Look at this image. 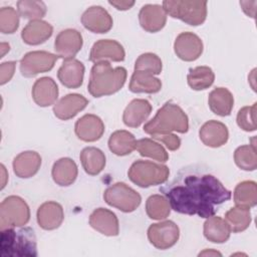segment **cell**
Masks as SVG:
<instances>
[{
  "label": "cell",
  "mask_w": 257,
  "mask_h": 257,
  "mask_svg": "<svg viewBox=\"0 0 257 257\" xmlns=\"http://www.w3.org/2000/svg\"><path fill=\"white\" fill-rule=\"evenodd\" d=\"M234 161L236 165L244 171H254L257 168L255 138L252 145H244L236 149L234 153Z\"/></svg>",
  "instance_id": "cell-35"
},
{
  "label": "cell",
  "mask_w": 257,
  "mask_h": 257,
  "mask_svg": "<svg viewBox=\"0 0 257 257\" xmlns=\"http://www.w3.org/2000/svg\"><path fill=\"white\" fill-rule=\"evenodd\" d=\"M12 165L17 177L22 179L31 178L40 169L41 157L34 151H25L14 158Z\"/></svg>",
  "instance_id": "cell-23"
},
{
  "label": "cell",
  "mask_w": 257,
  "mask_h": 257,
  "mask_svg": "<svg viewBox=\"0 0 257 257\" xmlns=\"http://www.w3.org/2000/svg\"><path fill=\"white\" fill-rule=\"evenodd\" d=\"M84 65L81 61L71 58L65 59L57 71L59 81L67 88H77L83 82Z\"/></svg>",
  "instance_id": "cell-22"
},
{
  "label": "cell",
  "mask_w": 257,
  "mask_h": 257,
  "mask_svg": "<svg viewBox=\"0 0 257 257\" xmlns=\"http://www.w3.org/2000/svg\"><path fill=\"white\" fill-rule=\"evenodd\" d=\"M124 49L119 42L112 39H100L92 45L89 60L94 63L107 59L119 62L124 60Z\"/></svg>",
  "instance_id": "cell-14"
},
{
  "label": "cell",
  "mask_w": 257,
  "mask_h": 257,
  "mask_svg": "<svg viewBox=\"0 0 257 257\" xmlns=\"http://www.w3.org/2000/svg\"><path fill=\"white\" fill-rule=\"evenodd\" d=\"M257 2L256 1H240V5L245 12L246 15L254 18L255 16V7Z\"/></svg>",
  "instance_id": "cell-45"
},
{
  "label": "cell",
  "mask_w": 257,
  "mask_h": 257,
  "mask_svg": "<svg viewBox=\"0 0 257 257\" xmlns=\"http://www.w3.org/2000/svg\"><path fill=\"white\" fill-rule=\"evenodd\" d=\"M108 3L115 7L117 10H128L135 5V1H126V0H109Z\"/></svg>",
  "instance_id": "cell-44"
},
{
  "label": "cell",
  "mask_w": 257,
  "mask_h": 257,
  "mask_svg": "<svg viewBox=\"0 0 257 257\" xmlns=\"http://www.w3.org/2000/svg\"><path fill=\"white\" fill-rule=\"evenodd\" d=\"M187 80L192 89L203 90L213 84L215 74L209 66H197L189 69Z\"/></svg>",
  "instance_id": "cell-33"
},
{
  "label": "cell",
  "mask_w": 257,
  "mask_h": 257,
  "mask_svg": "<svg viewBox=\"0 0 257 257\" xmlns=\"http://www.w3.org/2000/svg\"><path fill=\"white\" fill-rule=\"evenodd\" d=\"M152 137H153V139L164 143L170 151H176L181 146L180 138L172 133L166 134V135H157V136H152Z\"/></svg>",
  "instance_id": "cell-42"
},
{
  "label": "cell",
  "mask_w": 257,
  "mask_h": 257,
  "mask_svg": "<svg viewBox=\"0 0 257 257\" xmlns=\"http://www.w3.org/2000/svg\"><path fill=\"white\" fill-rule=\"evenodd\" d=\"M30 210L19 196H8L0 205V229L21 227L28 223Z\"/></svg>",
  "instance_id": "cell-7"
},
{
  "label": "cell",
  "mask_w": 257,
  "mask_h": 257,
  "mask_svg": "<svg viewBox=\"0 0 257 257\" xmlns=\"http://www.w3.org/2000/svg\"><path fill=\"white\" fill-rule=\"evenodd\" d=\"M19 26V14L11 6L0 9V31L4 34L14 33Z\"/></svg>",
  "instance_id": "cell-40"
},
{
  "label": "cell",
  "mask_w": 257,
  "mask_h": 257,
  "mask_svg": "<svg viewBox=\"0 0 257 257\" xmlns=\"http://www.w3.org/2000/svg\"><path fill=\"white\" fill-rule=\"evenodd\" d=\"M77 173V166L72 159L61 158L53 164L51 176L58 186L67 187L74 183Z\"/></svg>",
  "instance_id": "cell-26"
},
{
  "label": "cell",
  "mask_w": 257,
  "mask_h": 257,
  "mask_svg": "<svg viewBox=\"0 0 257 257\" xmlns=\"http://www.w3.org/2000/svg\"><path fill=\"white\" fill-rule=\"evenodd\" d=\"M89 225L105 236H117L119 233L116 215L105 208H97L90 214Z\"/></svg>",
  "instance_id": "cell-17"
},
{
  "label": "cell",
  "mask_w": 257,
  "mask_h": 257,
  "mask_svg": "<svg viewBox=\"0 0 257 257\" xmlns=\"http://www.w3.org/2000/svg\"><path fill=\"white\" fill-rule=\"evenodd\" d=\"M74 132L77 138L83 142H95L102 137L104 123L99 116L87 113L76 120Z\"/></svg>",
  "instance_id": "cell-15"
},
{
  "label": "cell",
  "mask_w": 257,
  "mask_h": 257,
  "mask_svg": "<svg viewBox=\"0 0 257 257\" xmlns=\"http://www.w3.org/2000/svg\"><path fill=\"white\" fill-rule=\"evenodd\" d=\"M88 100L79 93H69L61 97L53 106L54 115L61 119L67 120L74 117L79 111L84 109Z\"/></svg>",
  "instance_id": "cell-18"
},
{
  "label": "cell",
  "mask_w": 257,
  "mask_h": 257,
  "mask_svg": "<svg viewBox=\"0 0 257 257\" xmlns=\"http://www.w3.org/2000/svg\"><path fill=\"white\" fill-rule=\"evenodd\" d=\"M208 103L210 109L217 115L227 116L234 106V97L225 87H216L209 93Z\"/></svg>",
  "instance_id": "cell-27"
},
{
  "label": "cell",
  "mask_w": 257,
  "mask_h": 257,
  "mask_svg": "<svg viewBox=\"0 0 257 257\" xmlns=\"http://www.w3.org/2000/svg\"><path fill=\"white\" fill-rule=\"evenodd\" d=\"M82 35L79 31L68 28L60 31L54 41L55 54L65 59L73 58L82 47Z\"/></svg>",
  "instance_id": "cell-11"
},
{
  "label": "cell",
  "mask_w": 257,
  "mask_h": 257,
  "mask_svg": "<svg viewBox=\"0 0 257 257\" xmlns=\"http://www.w3.org/2000/svg\"><path fill=\"white\" fill-rule=\"evenodd\" d=\"M15 227L1 230L0 252L3 257L37 256V242L33 229Z\"/></svg>",
  "instance_id": "cell-4"
},
{
  "label": "cell",
  "mask_w": 257,
  "mask_h": 257,
  "mask_svg": "<svg viewBox=\"0 0 257 257\" xmlns=\"http://www.w3.org/2000/svg\"><path fill=\"white\" fill-rule=\"evenodd\" d=\"M103 199L106 204L124 213L135 211L142 202L141 195L133 188L121 182L115 183L106 188L103 193Z\"/></svg>",
  "instance_id": "cell-8"
},
{
  "label": "cell",
  "mask_w": 257,
  "mask_h": 257,
  "mask_svg": "<svg viewBox=\"0 0 257 257\" xmlns=\"http://www.w3.org/2000/svg\"><path fill=\"white\" fill-rule=\"evenodd\" d=\"M152 112V104L143 98L133 99L125 107L122 120L130 127H139Z\"/></svg>",
  "instance_id": "cell-25"
},
{
  "label": "cell",
  "mask_w": 257,
  "mask_h": 257,
  "mask_svg": "<svg viewBox=\"0 0 257 257\" xmlns=\"http://www.w3.org/2000/svg\"><path fill=\"white\" fill-rule=\"evenodd\" d=\"M59 57L44 50L27 52L20 60V72L25 77H33L51 70Z\"/></svg>",
  "instance_id": "cell-9"
},
{
  "label": "cell",
  "mask_w": 257,
  "mask_h": 257,
  "mask_svg": "<svg viewBox=\"0 0 257 257\" xmlns=\"http://www.w3.org/2000/svg\"><path fill=\"white\" fill-rule=\"evenodd\" d=\"M31 93L37 105L46 107L56 101L58 97V86L51 77L43 76L34 82Z\"/></svg>",
  "instance_id": "cell-20"
},
{
  "label": "cell",
  "mask_w": 257,
  "mask_h": 257,
  "mask_svg": "<svg viewBox=\"0 0 257 257\" xmlns=\"http://www.w3.org/2000/svg\"><path fill=\"white\" fill-rule=\"evenodd\" d=\"M231 229L225 219L211 216L204 223V236L213 243H224L230 238Z\"/></svg>",
  "instance_id": "cell-28"
},
{
  "label": "cell",
  "mask_w": 257,
  "mask_h": 257,
  "mask_svg": "<svg viewBox=\"0 0 257 257\" xmlns=\"http://www.w3.org/2000/svg\"><path fill=\"white\" fill-rule=\"evenodd\" d=\"M163 64L161 58L152 52L141 54L135 63V70L145 71L152 74H160L162 72Z\"/></svg>",
  "instance_id": "cell-39"
},
{
  "label": "cell",
  "mask_w": 257,
  "mask_h": 257,
  "mask_svg": "<svg viewBox=\"0 0 257 257\" xmlns=\"http://www.w3.org/2000/svg\"><path fill=\"white\" fill-rule=\"evenodd\" d=\"M188 130V115L177 103L172 101L166 102L158 109L156 115L144 125V132L151 136L166 135L172 132L185 134Z\"/></svg>",
  "instance_id": "cell-3"
},
{
  "label": "cell",
  "mask_w": 257,
  "mask_h": 257,
  "mask_svg": "<svg viewBox=\"0 0 257 257\" xmlns=\"http://www.w3.org/2000/svg\"><path fill=\"white\" fill-rule=\"evenodd\" d=\"M256 102L251 106L242 107L237 114V124L245 132H254L256 130Z\"/></svg>",
  "instance_id": "cell-41"
},
{
  "label": "cell",
  "mask_w": 257,
  "mask_h": 257,
  "mask_svg": "<svg viewBox=\"0 0 257 257\" xmlns=\"http://www.w3.org/2000/svg\"><path fill=\"white\" fill-rule=\"evenodd\" d=\"M174 50L180 59L194 61L198 59L203 52V42L201 38L193 32H182L175 40Z\"/></svg>",
  "instance_id": "cell-12"
},
{
  "label": "cell",
  "mask_w": 257,
  "mask_h": 257,
  "mask_svg": "<svg viewBox=\"0 0 257 257\" xmlns=\"http://www.w3.org/2000/svg\"><path fill=\"white\" fill-rule=\"evenodd\" d=\"M127 175L134 184L142 188H149L167 182L170 170L166 165L138 160L132 164Z\"/></svg>",
  "instance_id": "cell-5"
},
{
  "label": "cell",
  "mask_w": 257,
  "mask_h": 257,
  "mask_svg": "<svg viewBox=\"0 0 257 257\" xmlns=\"http://www.w3.org/2000/svg\"><path fill=\"white\" fill-rule=\"evenodd\" d=\"M16 62L15 61H6L0 65V84L3 85L8 82L15 71Z\"/></svg>",
  "instance_id": "cell-43"
},
{
  "label": "cell",
  "mask_w": 257,
  "mask_h": 257,
  "mask_svg": "<svg viewBox=\"0 0 257 257\" xmlns=\"http://www.w3.org/2000/svg\"><path fill=\"white\" fill-rule=\"evenodd\" d=\"M79 159L83 170L90 176L98 175L104 169L105 156L102 151L97 148H84L80 153Z\"/></svg>",
  "instance_id": "cell-31"
},
{
  "label": "cell",
  "mask_w": 257,
  "mask_h": 257,
  "mask_svg": "<svg viewBox=\"0 0 257 257\" xmlns=\"http://www.w3.org/2000/svg\"><path fill=\"white\" fill-rule=\"evenodd\" d=\"M128 88L135 93H156L161 90L162 81L152 73L135 70L131 77Z\"/></svg>",
  "instance_id": "cell-29"
},
{
  "label": "cell",
  "mask_w": 257,
  "mask_h": 257,
  "mask_svg": "<svg viewBox=\"0 0 257 257\" xmlns=\"http://www.w3.org/2000/svg\"><path fill=\"white\" fill-rule=\"evenodd\" d=\"M139 21L144 30L155 33L166 25L167 13L161 5L146 4L140 10Z\"/></svg>",
  "instance_id": "cell-16"
},
{
  "label": "cell",
  "mask_w": 257,
  "mask_h": 257,
  "mask_svg": "<svg viewBox=\"0 0 257 257\" xmlns=\"http://www.w3.org/2000/svg\"><path fill=\"white\" fill-rule=\"evenodd\" d=\"M179 237L180 229L178 225L170 220L152 224L148 229L150 243L161 250L173 247L178 242Z\"/></svg>",
  "instance_id": "cell-10"
},
{
  "label": "cell",
  "mask_w": 257,
  "mask_h": 257,
  "mask_svg": "<svg viewBox=\"0 0 257 257\" xmlns=\"http://www.w3.org/2000/svg\"><path fill=\"white\" fill-rule=\"evenodd\" d=\"M52 32L53 27L50 23L41 19L30 20L22 29L21 38L28 45H38L50 38Z\"/></svg>",
  "instance_id": "cell-24"
},
{
  "label": "cell",
  "mask_w": 257,
  "mask_h": 257,
  "mask_svg": "<svg viewBox=\"0 0 257 257\" xmlns=\"http://www.w3.org/2000/svg\"><path fill=\"white\" fill-rule=\"evenodd\" d=\"M147 215L153 220H162L171 213V206L165 196L156 194L148 198L146 202Z\"/></svg>",
  "instance_id": "cell-36"
},
{
  "label": "cell",
  "mask_w": 257,
  "mask_h": 257,
  "mask_svg": "<svg viewBox=\"0 0 257 257\" xmlns=\"http://www.w3.org/2000/svg\"><path fill=\"white\" fill-rule=\"evenodd\" d=\"M38 225L44 230H54L58 228L64 219L62 206L54 201L41 204L36 214Z\"/></svg>",
  "instance_id": "cell-19"
},
{
  "label": "cell",
  "mask_w": 257,
  "mask_h": 257,
  "mask_svg": "<svg viewBox=\"0 0 257 257\" xmlns=\"http://www.w3.org/2000/svg\"><path fill=\"white\" fill-rule=\"evenodd\" d=\"M82 25L93 33L103 34L108 32L113 21L110 14L101 6H90L81 15Z\"/></svg>",
  "instance_id": "cell-13"
},
{
  "label": "cell",
  "mask_w": 257,
  "mask_h": 257,
  "mask_svg": "<svg viewBox=\"0 0 257 257\" xmlns=\"http://www.w3.org/2000/svg\"><path fill=\"white\" fill-rule=\"evenodd\" d=\"M126 69L122 66L113 68L107 60L93 64L88 81V92L94 97L117 92L126 80Z\"/></svg>",
  "instance_id": "cell-2"
},
{
  "label": "cell",
  "mask_w": 257,
  "mask_h": 257,
  "mask_svg": "<svg viewBox=\"0 0 257 257\" xmlns=\"http://www.w3.org/2000/svg\"><path fill=\"white\" fill-rule=\"evenodd\" d=\"M17 9L21 17L30 20L41 19L46 14V5L42 1L20 0L17 2Z\"/></svg>",
  "instance_id": "cell-38"
},
{
  "label": "cell",
  "mask_w": 257,
  "mask_h": 257,
  "mask_svg": "<svg viewBox=\"0 0 257 257\" xmlns=\"http://www.w3.org/2000/svg\"><path fill=\"white\" fill-rule=\"evenodd\" d=\"M108 148L116 156H126L137 148V141L134 135L127 131L119 130L112 133L108 139Z\"/></svg>",
  "instance_id": "cell-30"
},
{
  "label": "cell",
  "mask_w": 257,
  "mask_h": 257,
  "mask_svg": "<svg viewBox=\"0 0 257 257\" xmlns=\"http://www.w3.org/2000/svg\"><path fill=\"white\" fill-rule=\"evenodd\" d=\"M160 192L168 199L171 209L185 215L209 218L217 208L231 199V192L203 165L182 168Z\"/></svg>",
  "instance_id": "cell-1"
},
{
  "label": "cell",
  "mask_w": 257,
  "mask_h": 257,
  "mask_svg": "<svg viewBox=\"0 0 257 257\" xmlns=\"http://www.w3.org/2000/svg\"><path fill=\"white\" fill-rule=\"evenodd\" d=\"M6 51H9V44L2 42L1 43V56L0 57H3Z\"/></svg>",
  "instance_id": "cell-48"
},
{
  "label": "cell",
  "mask_w": 257,
  "mask_h": 257,
  "mask_svg": "<svg viewBox=\"0 0 257 257\" xmlns=\"http://www.w3.org/2000/svg\"><path fill=\"white\" fill-rule=\"evenodd\" d=\"M1 174H2V183H1V189H4L5 185H6V179H7V175H6V169L4 167V165H1Z\"/></svg>",
  "instance_id": "cell-46"
},
{
  "label": "cell",
  "mask_w": 257,
  "mask_h": 257,
  "mask_svg": "<svg viewBox=\"0 0 257 257\" xmlns=\"http://www.w3.org/2000/svg\"><path fill=\"white\" fill-rule=\"evenodd\" d=\"M225 221L228 223L231 232H242L246 230L251 223L250 209L233 207L226 212Z\"/></svg>",
  "instance_id": "cell-34"
},
{
  "label": "cell",
  "mask_w": 257,
  "mask_h": 257,
  "mask_svg": "<svg viewBox=\"0 0 257 257\" xmlns=\"http://www.w3.org/2000/svg\"><path fill=\"white\" fill-rule=\"evenodd\" d=\"M136 149L143 157H148L161 163H165L169 160V155L165 148L158 142L151 139L145 138L137 141Z\"/></svg>",
  "instance_id": "cell-37"
},
{
  "label": "cell",
  "mask_w": 257,
  "mask_h": 257,
  "mask_svg": "<svg viewBox=\"0 0 257 257\" xmlns=\"http://www.w3.org/2000/svg\"><path fill=\"white\" fill-rule=\"evenodd\" d=\"M162 6L167 15L193 26L203 24L207 17V1L167 0Z\"/></svg>",
  "instance_id": "cell-6"
},
{
  "label": "cell",
  "mask_w": 257,
  "mask_h": 257,
  "mask_svg": "<svg viewBox=\"0 0 257 257\" xmlns=\"http://www.w3.org/2000/svg\"><path fill=\"white\" fill-rule=\"evenodd\" d=\"M234 203L236 207L250 209L257 203V185L254 181H243L234 190Z\"/></svg>",
  "instance_id": "cell-32"
},
{
  "label": "cell",
  "mask_w": 257,
  "mask_h": 257,
  "mask_svg": "<svg viewBox=\"0 0 257 257\" xmlns=\"http://www.w3.org/2000/svg\"><path fill=\"white\" fill-rule=\"evenodd\" d=\"M200 140L210 148H219L225 145L229 138L227 126L218 120L212 119L205 122L199 131Z\"/></svg>",
  "instance_id": "cell-21"
},
{
  "label": "cell",
  "mask_w": 257,
  "mask_h": 257,
  "mask_svg": "<svg viewBox=\"0 0 257 257\" xmlns=\"http://www.w3.org/2000/svg\"><path fill=\"white\" fill-rule=\"evenodd\" d=\"M203 255H219V256H221V253L218 251H215V250H205L199 254V256H203Z\"/></svg>",
  "instance_id": "cell-47"
}]
</instances>
